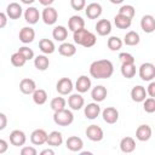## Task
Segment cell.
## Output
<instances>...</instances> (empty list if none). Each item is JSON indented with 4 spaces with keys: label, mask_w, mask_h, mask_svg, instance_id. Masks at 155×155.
<instances>
[{
    "label": "cell",
    "mask_w": 155,
    "mask_h": 155,
    "mask_svg": "<svg viewBox=\"0 0 155 155\" xmlns=\"http://www.w3.org/2000/svg\"><path fill=\"white\" fill-rule=\"evenodd\" d=\"M113 73L114 65L109 59H98L90 65V75L94 79H109Z\"/></svg>",
    "instance_id": "obj_1"
},
{
    "label": "cell",
    "mask_w": 155,
    "mask_h": 155,
    "mask_svg": "<svg viewBox=\"0 0 155 155\" xmlns=\"http://www.w3.org/2000/svg\"><path fill=\"white\" fill-rule=\"evenodd\" d=\"M53 121H54L56 125L62 126V127L69 126L74 121V114H73L71 110L64 108L62 110L54 111V114H53Z\"/></svg>",
    "instance_id": "obj_2"
},
{
    "label": "cell",
    "mask_w": 155,
    "mask_h": 155,
    "mask_svg": "<svg viewBox=\"0 0 155 155\" xmlns=\"http://www.w3.org/2000/svg\"><path fill=\"white\" fill-rule=\"evenodd\" d=\"M138 75L143 81H151L155 78V65L150 62L140 64L138 69Z\"/></svg>",
    "instance_id": "obj_3"
},
{
    "label": "cell",
    "mask_w": 155,
    "mask_h": 155,
    "mask_svg": "<svg viewBox=\"0 0 155 155\" xmlns=\"http://www.w3.org/2000/svg\"><path fill=\"white\" fill-rule=\"evenodd\" d=\"M41 19H42V22L45 24L53 25L57 22V19H58V12H57V10L54 7H52V6L45 7L42 10V12H41Z\"/></svg>",
    "instance_id": "obj_4"
},
{
    "label": "cell",
    "mask_w": 155,
    "mask_h": 155,
    "mask_svg": "<svg viewBox=\"0 0 155 155\" xmlns=\"http://www.w3.org/2000/svg\"><path fill=\"white\" fill-rule=\"evenodd\" d=\"M74 85H73V81L69 79V78H62L57 81L56 84V90L59 94L62 96H67V94H70L71 91H73Z\"/></svg>",
    "instance_id": "obj_5"
},
{
    "label": "cell",
    "mask_w": 155,
    "mask_h": 155,
    "mask_svg": "<svg viewBox=\"0 0 155 155\" xmlns=\"http://www.w3.org/2000/svg\"><path fill=\"white\" fill-rule=\"evenodd\" d=\"M86 136L92 142H101L104 137V132L102 130V127H99L98 125H90L86 128Z\"/></svg>",
    "instance_id": "obj_6"
},
{
    "label": "cell",
    "mask_w": 155,
    "mask_h": 155,
    "mask_svg": "<svg viewBox=\"0 0 155 155\" xmlns=\"http://www.w3.org/2000/svg\"><path fill=\"white\" fill-rule=\"evenodd\" d=\"M47 137H48V133L45 130L36 128L30 134V142L34 145H42V144H45L47 142Z\"/></svg>",
    "instance_id": "obj_7"
},
{
    "label": "cell",
    "mask_w": 155,
    "mask_h": 155,
    "mask_svg": "<svg viewBox=\"0 0 155 155\" xmlns=\"http://www.w3.org/2000/svg\"><path fill=\"white\" fill-rule=\"evenodd\" d=\"M140 28L147 34L154 33L155 31V17L151 15H144L140 19Z\"/></svg>",
    "instance_id": "obj_8"
},
{
    "label": "cell",
    "mask_w": 155,
    "mask_h": 155,
    "mask_svg": "<svg viewBox=\"0 0 155 155\" xmlns=\"http://www.w3.org/2000/svg\"><path fill=\"white\" fill-rule=\"evenodd\" d=\"M103 12L102 5L98 2H91L85 7V13L90 19H97Z\"/></svg>",
    "instance_id": "obj_9"
},
{
    "label": "cell",
    "mask_w": 155,
    "mask_h": 155,
    "mask_svg": "<svg viewBox=\"0 0 155 155\" xmlns=\"http://www.w3.org/2000/svg\"><path fill=\"white\" fill-rule=\"evenodd\" d=\"M84 114L86 116V119L88 120H94L99 116L101 114V107L97 102H92V103H88L85 108H84Z\"/></svg>",
    "instance_id": "obj_10"
},
{
    "label": "cell",
    "mask_w": 155,
    "mask_h": 155,
    "mask_svg": "<svg viewBox=\"0 0 155 155\" xmlns=\"http://www.w3.org/2000/svg\"><path fill=\"white\" fill-rule=\"evenodd\" d=\"M102 116H103V120L109 124V125H113L115 124L117 120H119V111L116 108L114 107H107L103 111H102Z\"/></svg>",
    "instance_id": "obj_11"
},
{
    "label": "cell",
    "mask_w": 155,
    "mask_h": 155,
    "mask_svg": "<svg viewBox=\"0 0 155 155\" xmlns=\"http://www.w3.org/2000/svg\"><path fill=\"white\" fill-rule=\"evenodd\" d=\"M65 147L67 149H69L70 151H74V153H79L81 151V149L84 148V142L80 137L78 136H70L68 137V139L65 140Z\"/></svg>",
    "instance_id": "obj_12"
},
{
    "label": "cell",
    "mask_w": 155,
    "mask_h": 155,
    "mask_svg": "<svg viewBox=\"0 0 155 155\" xmlns=\"http://www.w3.org/2000/svg\"><path fill=\"white\" fill-rule=\"evenodd\" d=\"M6 15L10 19H18L23 15V8L18 2H10L6 7Z\"/></svg>",
    "instance_id": "obj_13"
},
{
    "label": "cell",
    "mask_w": 155,
    "mask_h": 155,
    "mask_svg": "<svg viewBox=\"0 0 155 155\" xmlns=\"http://www.w3.org/2000/svg\"><path fill=\"white\" fill-rule=\"evenodd\" d=\"M19 90L23 94H33L36 90V84L30 78H24L19 82Z\"/></svg>",
    "instance_id": "obj_14"
},
{
    "label": "cell",
    "mask_w": 155,
    "mask_h": 155,
    "mask_svg": "<svg viewBox=\"0 0 155 155\" xmlns=\"http://www.w3.org/2000/svg\"><path fill=\"white\" fill-rule=\"evenodd\" d=\"M85 104V99L81 93H71L68 98V105L71 110H80Z\"/></svg>",
    "instance_id": "obj_15"
},
{
    "label": "cell",
    "mask_w": 155,
    "mask_h": 155,
    "mask_svg": "<svg viewBox=\"0 0 155 155\" xmlns=\"http://www.w3.org/2000/svg\"><path fill=\"white\" fill-rule=\"evenodd\" d=\"M25 140H27L25 133L21 130H13L10 133V143L13 147H22L25 144Z\"/></svg>",
    "instance_id": "obj_16"
},
{
    "label": "cell",
    "mask_w": 155,
    "mask_h": 155,
    "mask_svg": "<svg viewBox=\"0 0 155 155\" xmlns=\"http://www.w3.org/2000/svg\"><path fill=\"white\" fill-rule=\"evenodd\" d=\"M19 41L23 44H30L35 39V30L31 27H23L18 34Z\"/></svg>",
    "instance_id": "obj_17"
},
{
    "label": "cell",
    "mask_w": 155,
    "mask_h": 155,
    "mask_svg": "<svg viewBox=\"0 0 155 155\" xmlns=\"http://www.w3.org/2000/svg\"><path fill=\"white\" fill-rule=\"evenodd\" d=\"M131 98H132V101L133 102H136V103H140V102H144V99L147 98V96H148V92H147V90H145V87H143V86H140V85H137V86H134L132 90H131Z\"/></svg>",
    "instance_id": "obj_18"
},
{
    "label": "cell",
    "mask_w": 155,
    "mask_h": 155,
    "mask_svg": "<svg viewBox=\"0 0 155 155\" xmlns=\"http://www.w3.org/2000/svg\"><path fill=\"white\" fill-rule=\"evenodd\" d=\"M151 127L149 125H139L136 130V138L140 142H147L151 138Z\"/></svg>",
    "instance_id": "obj_19"
},
{
    "label": "cell",
    "mask_w": 155,
    "mask_h": 155,
    "mask_svg": "<svg viewBox=\"0 0 155 155\" xmlns=\"http://www.w3.org/2000/svg\"><path fill=\"white\" fill-rule=\"evenodd\" d=\"M24 19L27 23L29 24H36L40 19V12L36 7L34 6H29L25 11H24Z\"/></svg>",
    "instance_id": "obj_20"
},
{
    "label": "cell",
    "mask_w": 155,
    "mask_h": 155,
    "mask_svg": "<svg viewBox=\"0 0 155 155\" xmlns=\"http://www.w3.org/2000/svg\"><path fill=\"white\" fill-rule=\"evenodd\" d=\"M91 79L86 75H81L78 78L76 82H75V90L79 93H85L91 88Z\"/></svg>",
    "instance_id": "obj_21"
},
{
    "label": "cell",
    "mask_w": 155,
    "mask_h": 155,
    "mask_svg": "<svg viewBox=\"0 0 155 155\" xmlns=\"http://www.w3.org/2000/svg\"><path fill=\"white\" fill-rule=\"evenodd\" d=\"M96 31L98 35L101 36H107L110 34L111 31V23L110 21L108 19H99L97 23H96Z\"/></svg>",
    "instance_id": "obj_22"
},
{
    "label": "cell",
    "mask_w": 155,
    "mask_h": 155,
    "mask_svg": "<svg viewBox=\"0 0 155 155\" xmlns=\"http://www.w3.org/2000/svg\"><path fill=\"white\" fill-rule=\"evenodd\" d=\"M107 94H108V91H107V88H105L104 86H102V85H97V86L93 87L92 91H91V97H92V99H93L94 102H97V103L103 102V101L107 98Z\"/></svg>",
    "instance_id": "obj_23"
},
{
    "label": "cell",
    "mask_w": 155,
    "mask_h": 155,
    "mask_svg": "<svg viewBox=\"0 0 155 155\" xmlns=\"http://www.w3.org/2000/svg\"><path fill=\"white\" fill-rule=\"evenodd\" d=\"M120 149L122 153H126V154H130V153H133L136 150V140L132 138V137H124L121 140H120Z\"/></svg>",
    "instance_id": "obj_24"
},
{
    "label": "cell",
    "mask_w": 155,
    "mask_h": 155,
    "mask_svg": "<svg viewBox=\"0 0 155 155\" xmlns=\"http://www.w3.org/2000/svg\"><path fill=\"white\" fill-rule=\"evenodd\" d=\"M68 28H69V30H71V31L79 30V29H81V28H85V19H84L81 16L74 15V16H71V17L68 19Z\"/></svg>",
    "instance_id": "obj_25"
},
{
    "label": "cell",
    "mask_w": 155,
    "mask_h": 155,
    "mask_svg": "<svg viewBox=\"0 0 155 155\" xmlns=\"http://www.w3.org/2000/svg\"><path fill=\"white\" fill-rule=\"evenodd\" d=\"M58 52L61 56H64V57H71L76 53V46L71 42H62L59 46H58Z\"/></svg>",
    "instance_id": "obj_26"
},
{
    "label": "cell",
    "mask_w": 155,
    "mask_h": 155,
    "mask_svg": "<svg viewBox=\"0 0 155 155\" xmlns=\"http://www.w3.org/2000/svg\"><path fill=\"white\" fill-rule=\"evenodd\" d=\"M52 36L56 41L64 42L65 39L68 38V29L64 25H56L52 30Z\"/></svg>",
    "instance_id": "obj_27"
},
{
    "label": "cell",
    "mask_w": 155,
    "mask_h": 155,
    "mask_svg": "<svg viewBox=\"0 0 155 155\" xmlns=\"http://www.w3.org/2000/svg\"><path fill=\"white\" fill-rule=\"evenodd\" d=\"M39 48L40 51L44 53V54H51L54 52L56 50V46H54V42L50 39H41L39 41Z\"/></svg>",
    "instance_id": "obj_28"
},
{
    "label": "cell",
    "mask_w": 155,
    "mask_h": 155,
    "mask_svg": "<svg viewBox=\"0 0 155 155\" xmlns=\"http://www.w3.org/2000/svg\"><path fill=\"white\" fill-rule=\"evenodd\" d=\"M114 24L119 29H128L131 27V24H132V19L126 17V16H122V15L117 13L114 17Z\"/></svg>",
    "instance_id": "obj_29"
},
{
    "label": "cell",
    "mask_w": 155,
    "mask_h": 155,
    "mask_svg": "<svg viewBox=\"0 0 155 155\" xmlns=\"http://www.w3.org/2000/svg\"><path fill=\"white\" fill-rule=\"evenodd\" d=\"M62 143H63V136H62L61 132L52 131L51 133H48L47 142H46L47 145H50V147H59V145H62Z\"/></svg>",
    "instance_id": "obj_30"
},
{
    "label": "cell",
    "mask_w": 155,
    "mask_h": 155,
    "mask_svg": "<svg viewBox=\"0 0 155 155\" xmlns=\"http://www.w3.org/2000/svg\"><path fill=\"white\" fill-rule=\"evenodd\" d=\"M140 41V38H139V34L134 30H130L125 34L124 36V44L127 45V46H136L138 45Z\"/></svg>",
    "instance_id": "obj_31"
},
{
    "label": "cell",
    "mask_w": 155,
    "mask_h": 155,
    "mask_svg": "<svg viewBox=\"0 0 155 155\" xmlns=\"http://www.w3.org/2000/svg\"><path fill=\"white\" fill-rule=\"evenodd\" d=\"M34 65L38 70H41V71H45L48 65H50V59L46 54H39L34 58Z\"/></svg>",
    "instance_id": "obj_32"
},
{
    "label": "cell",
    "mask_w": 155,
    "mask_h": 155,
    "mask_svg": "<svg viewBox=\"0 0 155 155\" xmlns=\"http://www.w3.org/2000/svg\"><path fill=\"white\" fill-rule=\"evenodd\" d=\"M33 96V101L35 104L38 105H42L47 102V92L42 88H36L35 92L31 94Z\"/></svg>",
    "instance_id": "obj_33"
},
{
    "label": "cell",
    "mask_w": 155,
    "mask_h": 155,
    "mask_svg": "<svg viewBox=\"0 0 155 155\" xmlns=\"http://www.w3.org/2000/svg\"><path fill=\"white\" fill-rule=\"evenodd\" d=\"M121 74L126 79H132L136 75V65L134 63H125L121 64Z\"/></svg>",
    "instance_id": "obj_34"
},
{
    "label": "cell",
    "mask_w": 155,
    "mask_h": 155,
    "mask_svg": "<svg viewBox=\"0 0 155 155\" xmlns=\"http://www.w3.org/2000/svg\"><path fill=\"white\" fill-rule=\"evenodd\" d=\"M107 45L110 51H119L124 45V40H121L119 36H110L107 41Z\"/></svg>",
    "instance_id": "obj_35"
},
{
    "label": "cell",
    "mask_w": 155,
    "mask_h": 155,
    "mask_svg": "<svg viewBox=\"0 0 155 155\" xmlns=\"http://www.w3.org/2000/svg\"><path fill=\"white\" fill-rule=\"evenodd\" d=\"M67 105V101L63 98V97H54L51 99L50 102V107L53 111H58V110H62L64 109Z\"/></svg>",
    "instance_id": "obj_36"
},
{
    "label": "cell",
    "mask_w": 155,
    "mask_h": 155,
    "mask_svg": "<svg viewBox=\"0 0 155 155\" xmlns=\"http://www.w3.org/2000/svg\"><path fill=\"white\" fill-rule=\"evenodd\" d=\"M88 31H90V30H87V29H85V28H81V29H79V30L73 31V40H74V42L78 44V45H82V42H84L86 35L88 34Z\"/></svg>",
    "instance_id": "obj_37"
},
{
    "label": "cell",
    "mask_w": 155,
    "mask_h": 155,
    "mask_svg": "<svg viewBox=\"0 0 155 155\" xmlns=\"http://www.w3.org/2000/svg\"><path fill=\"white\" fill-rule=\"evenodd\" d=\"M25 62H27V59H25V57L21 52L17 51V52L12 53V56H11V63H12V65H15L17 68H21V67H23L25 64Z\"/></svg>",
    "instance_id": "obj_38"
},
{
    "label": "cell",
    "mask_w": 155,
    "mask_h": 155,
    "mask_svg": "<svg viewBox=\"0 0 155 155\" xmlns=\"http://www.w3.org/2000/svg\"><path fill=\"white\" fill-rule=\"evenodd\" d=\"M119 13L132 19L134 17V15H136V8L132 5H122L120 7V10H119Z\"/></svg>",
    "instance_id": "obj_39"
},
{
    "label": "cell",
    "mask_w": 155,
    "mask_h": 155,
    "mask_svg": "<svg viewBox=\"0 0 155 155\" xmlns=\"http://www.w3.org/2000/svg\"><path fill=\"white\" fill-rule=\"evenodd\" d=\"M143 109L148 114L155 113V98H153V97L145 98L144 102H143Z\"/></svg>",
    "instance_id": "obj_40"
},
{
    "label": "cell",
    "mask_w": 155,
    "mask_h": 155,
    "mask_svg": "<svg viewBox=\"0 0 155 155\" xmlns=\"http://www.w3.org/2000/svg\"><path fill=\"white\" fill-rule=\"evenodd\" d=\"M96 42H97V38H96V35H94L93 33L88 31V34L86 35V38H85V40H84V42H82V45H81V46H84V47L88 48V47L94 46V45H96Z\"/></svg>",
    "instance_id": "obj_41"
},
{
    "label": "cell",
    "mask_w": 155,
    "mask_h": 155,
    "mask_svg": "<svg viewBox=\"0 0 155 155\" xmlns=\"http://www.w3.org/2000/svg\"><path fill=\"white\" fill-rule=\"evenodd\" d=\"M18 52H21V53L25 57L27 61H30V59L34 58V51H33L31 48H29L28 46H22V47H19V48H18Z\"/></svg>",
    "instance_id": "obj_42"
},
{
    "label": "cell",
    "mask_w": 155,
    "mask_h": 155,
    "mask_svg": "<svg viewBox=\"0 0 155 155\" xmlns=\"http://www.w3.org/2000/svg\"><path fill=\"white\" fill-rule=\"evenodd\" d=\"M119 59H120L121 64H125V63H134V61H136L134 57L131 53H128V52H121L119 54Z\"/></svg>",
    "instance_id": "obj_43"
},
{
    "label": "cell",
    "mask_w": 155,
    "mask_h": 155,
    "mask_svg": "<svg viewBox=\"0 0 155 155\" xmlns=\"http://www.w3.org/2000/svg\"><path fill=\"white\" fill-rule=\"evenodd\" d=\"M70 6L75 11H81L86 7V0H70Z\"/></svg>",
    "instance_id": "obj_44"
},
{
    "label": "cell",
    "mask_w": 155,
    "mask_h": 155,
    "mask_svg": "<svg viewBox=\"0 0 155 155\" xmlns=\"http://www.w3.org/2000/svg\"><path fill=\"white\" fill-rule=\"evenodd\" d=\"M36 154H38V151L34 147L27 145V147H23L21 149V155H36Z\"/></svg>",
    "instance_id": "obj_45"
},
{
    "label": "cell",
    "mask_w": 155,
    "mask_h": 155,
    "mask_svg": "<svg viewBox=\"0 0 155 155\" xmlns=\"http://www.w3.org/2000/svg\"><path fill=\"white\" fill-rule=\"evenodd\" d=\"M147 92H148V94L150 96V97H153V98H155V81H150V84L148 85V87H147Z\"/></svg>",
    "instance_id": "obj_46"
},
{
    "label": "cell",
    "mask_w": 155,
    "mask_h": 155,
    "mask_svg": "<svg viewBox=\"0 0 155 155\" xmlns=\"http://www.w3.org/2000/svg\"><path fill=\"white\" fill-rule=\"evenodd\" d=\"M7 126V117L4 113H0V131L5 130Z\"/></svg>",
    "instance_id": "obj_47"
},
{
    "label": "cell",
    "mask_w": 155,
    "mask_h": 155,
    "mask_svg": "<svg viewBox=\"0 0 155 155\" xmlns=\"http://www.w3.org/2000/svg\"><path fill=\"white\" fill-rule=\"evenodd\" d=\"M7 15H6V12H1L0 13V28H5V25H6V23H7Z\"/></svg>",
    "instance_id": "obj_48"
},
{
    "label": "cell",
    "mask_w": 155,
    "mask_h": 155,
    "mask_svg": "<svg viewBox=\"0 0 155 155\" xmlns=\"http://www.w3.org/2000/svg\"><path fill=\"white\" fill-rule=\"evenodd\" d=\"M8 148V143L5 139H0V154H4Z\"/></svg>",
    "instance_id": "obj_49"
},
{
    "label": "cell",
    "mask_w": 155,
    "mask_h": 155,
    "mask_svg": "<svg viewBox=\"0 0 155 155\" xmlns=\"http://www.w3.org/2000/svg\"><path fill=\"white\" fill-rule=\"evenodd\" d=\"M40 155H54V150L51 149V148H47V149H44L40 151Z\"/></svg>",
    "instance_id": "obj_50"
},
{
    "label": "cell",
    "mask_w": 155,
    "mask_h": 155,
    "mask_svg": "<svg viewBox=\"0 0 155 155\" xmlns=\"http://www.w3.org/2000/svg\"><path fill=\"white\" fill-rule=\"evenodd\" d=\"M39 2H40L42 6L47 7V6H51V5L54 2V0H39Z\"/></svg>",
    "instance_id": "obj_51"
},
{
    "label": "cell",
    "mask_w": 155,
    "mask_h": 155,
    "mask_svg": "<svg viewBox=\"0 0 155 155\" xmlns=\"http://www.w3.org/2000/svg\"><path fill=\"white\" fill-rule=\"evenodd\" d=\"M111 4H114V5H119V4H122L124 2V0H109Z\"/></svg>",
    "instance_id": "obj_52"
},
{
    "label": "cell",
    "mask_w": 155,
    "mask_h": 155,
    "mask_svg": "<svg viewBox=\"0 0 155 155\" xmlns=\"http://www.w3.org/2000/svg\"><path fill=\"white\" fill-rule=\"evenodd\" d=\"M34 1H35V0H21V2H23V4H25V5H31Z\"/></svg>",
    "instance_id": "obj_53"
}]
</instances>
